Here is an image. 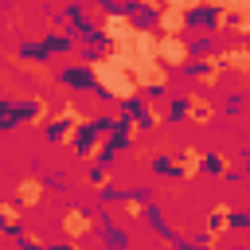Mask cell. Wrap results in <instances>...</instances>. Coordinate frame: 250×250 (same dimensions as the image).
Segmentation results:
<instances>
[{"label":"cell","instance_id":"1","mask_svg":"<svg viewBox=\"0 0 250 250\" xmlns=\"http://www.w3.org/2000/svg\"><path fill=\"white\" fill-rule=\"evenodd\" d=\"M98 35H102V43H105V47H125V43L137 35V23L129 20V12H125V8H109V12L102 16Z\"/></svg>","mask_w":250,"mask_h":250},{"label":"cell","instance_id":"2","mask_svg":"<svg viewBox=\"0 0 250 250\" xmlns=\"http://www.w3.org/2000/svg\"><path fill=\"white\" fill-rule=\"evenodd\" d=\"M195 8H199L195 0H168V4H160V12H156V31H160V35H184V31H188V16H191Z\"/></svg>","mask_w":250,"mask_h":250},{"label":"cell","instance_id":"3","mask_svg":"<svg viewBox=\"0 0 250 250\" xmlns=\"http://www.w3.org/2000/svg\"><path fill=\"white\" fill-rule=\"evenodd\" d=\"M191 43L184 35H156V59L164 70H180V66H191Z\"/></svg>","mask_w":250,"mask_h":250},{"label":"cell","instance_id":"4","mask_svg":"<svg viewBox=\"0 0 250 250\" xmlns=\"http://www.w3.org/2000/svg\"><path fill=\"white\" fill-rule=\"evenodd\" d=\"M184 117H188L191 125H211V121H215V102H211L207 94H188V98H184Z\"/></svg>","mask_w":250,"mask_h":250},{"label":"cell","instance_id":"5","mask_svg":"<svg viewBox=\"0 0 250 250\" xmlns=\"http://www.w3.org/2000/svg\"><path fill=\"white\" fill-rule=\"evenodd\" d=\"M59 223H62V234H66L70 242H78L82 234H90V230H94V219H90L82 207H70V211H66Z\"/></svg>","mask_w":250,"mask_h":250},{"label":"cell","instance_id":"6","mask_svg":"<svg viewBox=\"0 0 250 250\" xmlns=\"http://www.w3.org/2000/svg\"><path fill=\"white\" fill-rule=\"evenodd\" d=\"M59 82L70 86V90H98V86H94V74H90V62L62 66V70H59Z\"/></svg>","mask_w":250,"mask_h":250},{"label":"cell","instance_id":"7","mask_svg":"<svg viewBox=\"0 0 250 250\" xmlns=\"http://www.w3.org/2000/svg\"><path fill=\"white\" fill-rule=\"evenodd\" d=\"M176 160V180H191V176H199L203 172V152L199 148H180V156H172Z\"/></svg>","mask_w":250,"mask_h":250},{"label":"cell","instance_id":"8","mask_svg":"<svg viewBox=\"0 0 250 250\" xmlns=\"http://www.w3.org/2000/svg\"><path fill=\"white\" fill-rule=\"evenodd\" d=\"M43 180L39 176H23L20 180V188H16V195H20V207H39L43 203Z\"/></svg>","mask_w":250,"mask_h":250},{"label":"cell","instance_id":"9","mask_svg":"<svg viewBox=\"0 0 250 250\" xmlns=\"http://www.w3.org/2000/svg\"><path fill=\"white\" fill-rule=\"evenodd\" d=\"M74 137H78L74 125H66V121L55 117V113L47 117V141H51V145H74Z\"/></svg>","mask_w":250,"mask_h":250},{"label":"cell","instance_id":"10","mask_svg":"<svg viewBox=\"0 0 250 250\" xmlns=\"http://www.w3.org/2000/svg\"><path fill=\"white\" fill-rule=\"evenodd\" d=\"M223 66L227 70H238V74H250V47L246 43H234L223 51Z\"/></svg>","mask_w":250,"mask_h":250},{"label":"cell","instance_id":"11","mask_svg":"<svg viewBox=\"0 0 250 250\" xmlns=\"http://www.w3.org/2000/svg\"><path fill=\"white\" fill-rule=\"evenodd\" d=\"M203 172H211V176H223V172H227V176H238V168H234L223 152H203Z\"/></svg>","mask_w":250,"mask_h":250},{"label":"cell","instance_id":"12","mask_svg":"<svg viewBox=\"0 0 250 250\" xmlns=\"http://www.w3.org/2000/svg\"><path fill=\"white\" fill-rule=\"evenodd\" d=\"M0 227L12 230L16 238L23 234V227H20V207H16V203H0Z\"/></svg>","mask_w":250,"mask_h":250},{"label":"cell","instance_id":"13","mask_svg":"<svg viewBox=\"0 0 250 250\" xmlns=\"http://www.w3.org/2000/svg\"><path fill=\"white\" fill-rule=\"evenodd\" d=\"M230 219H234V211H230L227 203H219V207L211 211V219H207V223H211V234H223V230H230Z\"/></svg>","mask_w":250,"mask_h":250},{"label":"cell","instance_id":"14","mask_svg":"<svg viewBox=\"0 0 250 250\" xmlns=\"http://www.w3.org/2000/svg\"><path fill=\"white\" fill-rule=\"evenodd\" d=\"M55 117H62V121H66V125H74V129H82V125H90V117H86V113H82V109H78L74 102H62V109H59Z\"/></svg>","mask_w":250,"mask_h":250},{"label":"cell","instance_id":"15","mask_svg":"<svg viewBox=\"0 0 250 250\" xmlns=\"http://www.w3.org/2000/svg\"><path fill=\"white\" fill-rule=\"evenodd\" d=\"M20 117H23V109H20V105H12V102H0V129H12Z\"/></svg>","mask_w":250,"mask_h":250},{"label":"cell","instance_id":"16","mask_svg":"<svg viewBox=\"0 0 250 250\" xmlns=\"http://www.w3.org/2000/svg\"><path fill=\"white\" fill-rule=\"evenodd\" d=\"M51 117V105H47V98L43 94H35V113H31V125H43Z\"/></svg>","mask_w":250,"mask_h":250},{"label":"cell","instance_id":"17","mask_svg":"<svg viewBox=\"0 0 250 250\" xmlns=\"http://www.w3.org/2000/svg\"><path fill=\"white\" fill-rule=\"evenodd\" d=\"M191 78H195L199 86H215V82H219V74H211V70H203V66H191Z\"/></svg>","mask_w":250,"mask_h":250},{"label":"cell","instance_id":"18","mask_svg":"<svg viewBox=\"0 0 250 250\" xmlns=\"http://www.w3.org/2000/svg\"><path fill=\"white\" fill-rule=\"evenodd\" d=\"M20 242H23L27 250H47V238H43V234H20Z\"/></svg>","mask_w":250,"mask_h":250},{"label":"cell","instance_id":"19","mask_svg":"<svg viewBox=\"0 0 250 250\" xmlns=\"http://www.w3.org/2000/svg\"><path fill=\"white\" fill-rule=\"evenodd\" d=\"M90 180H94V188H105V184H109V168H105V164H102V168H94V176H90Z\"/></svg>","mask_w":250,"mask_h":250},{"label":"cell","instance_id":"20","mask_svg":"<svg viewBox=\"0 0 250 250\" xmlns=\"http://www.w3.org/2000/svg\"><path fill=\"white\" fill-rule=\"evenodd\" d=\"M230 31H234V35H242V39H246V35H250V23H246V20H234V23H230Z\"/></svg>","mask_w":250,"mask_h":250},{"label":"cell","instance_id":"21","mask_svg":"<svg viewBox=\"0 0 250 250\" xmlns=\"http://www.w3.org/2000/svg\"><path fill=\"white\" fill-rule=\"evenodd\" d=\"M62 250H82V242H66V246H62Z\"/></svg>","mask_w":250,"mask_h":250},{"label":"cell","instance_id":"22","mask_svg":"<svg viewBox=\"0 0 250 250\" xmlns=\"http://www.w3.org/2000/svg\"><path fill=\"white\" fill-rule=\"evenodd\" d=\"M246 215H250V211H246Z\"/></svg>","mask_w":250,"mask_h":250}]
</instances>
